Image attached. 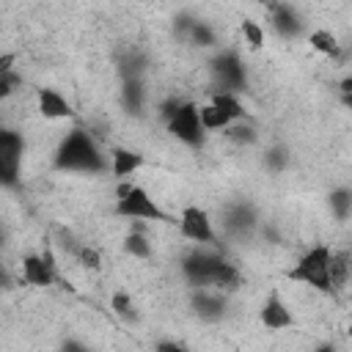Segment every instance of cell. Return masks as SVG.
Returning <instances> with one entry per match:
<instances>
[{
  "label": "cell",
  "mask_w": 352,
  "mask_h": 352,
  "mask_svg": "<svg viewBox=\"0 0 352 352\" xmlns=\"http://www.w3.org/2000/svg\"><path fill=\"white\" fill-rule=\"evenodd\" d=\"M107 165L110 162L102 154L94 135L80 126L66 132V138L58 143L55 157H52V168L63 173H102L107 170Z\"/></svg>",
  "instance_id": "obj_1"
},
{
  "label": "cell",
  "mask_w": 352,
  "mask_h": 352,
  "mask_svg": "<svg viewBox=\"0 0 352 352\" xmlns=\"http://www.w3.org/2000/svg\"><path fill=\"white\" fill-rule=\"evenodd\" d=\"M182 272L192 286H220V289H236L239 286V270L228 264L223 256L209 250H190L182 258Z\"/></svg>",
  "instance_id": "obj_2"
},
{
  "label": "cell",
  "mask_w": 352,
  "mask_h": 352,
  "mask_svg": "<svg viewBox=\"0 0 352 352\" xmlns=\"http://www.w3.org/2000/svg\"><path fill=\"white\" fill-rule=\"evenodd\" d=\"M124 182V179H121ZM118 217H126V220H143V223H176L151 195L148 190L132 184V182H124L118 184V201H116V209H113Z\"/></svg>",
  "instance_id": "obj_3"
},
{
  "label": "cell",
  "mask_w": 352,
  "mask_h": 352,
  "mask_svg": "<svg viewBox=\"0 0 352 352\" xmlns=\"http://www.w3.org/2000/svg\"><path fill=\"white\" fill-rule=\"evenodd\" d=\"M327 264H330V248L327 245H314L308 253L300 256V261L286 272L289 280H297V283H305L316 292H330V272H327Z\"/></svg>",
  "instance_id": "obj_4"
},
{
  "label": "cell",
  "mask_w": 352,
  "mask_h": 352,
  "mask_svg": "<svg viewBox=\"0 0 352 352\" xmlns=\"http://www.w3.org/2000/svg\"><path fill=\"white\" fill-rule=\"evenodd\" d=\"M25 160V138L16 129L0 126V187H16Z\"/></svg>",
  "instance_id": "obj_5"
},
{
  "label": "cell",
  "mask_w": 352,
  "mask_h": 352,
  "mask_svg": "<svg viewBox=\"0 0 352 352\" xmlns=\"http://www.w3.org/2000/svg\"><path fill=\"white\" fill-rule=\"evenodd\" d=\"M168 132L182 140L184 146L190 148H201L204 146V138H206V129L201 126V118H198V104L195 102H179L176 113L165 121Z\"/></svg>",
  "instance_id": "obj_6"
},
{
  "label": "cell",
  "mask_w": 352,
  "mask_h": 352,
  "mask_svg": "<svg viewBox=\"0 0 352 352\" xmlns=\"http://www.w3.org/2000/svg\"><path fill=\"white\" fill-rule=\"evenodd\" d=\"M209 66H212V74H214L220 91H231V94L245 91L248 77H245V66H242V60H239L236 52L223 50L220 55H214V58L209 60Z\"/></svg>",
  "instance_id": "obj_7"
},
{
  "label": "cell",
  "mask_w": 352,
  "mask_h": 352,
  "mask_svg": "<svg viewBox=\"0 0 352 352\" xmlns=\"http://www.w3.org/2000/svg\"><path fill=\"white\" fill-rule=\"evenodd\" d=\"M176 223H179V231H182L184 239L198 242V245H212L214 242V228H212V217H209L206 209L190 204V206L182 209Z\"/></svg>",
  "instance_id": "obj_8"
},
{
  "label": "cell",
  "mask_w": 352,
  "mask_h": 352,
  "mask_svg": "<svg viewBox=\"0 0 352 352\" xmlns=\"http://www.w3.org/2000/svg\"><path fill=\"white\" fill-rule=\"evenodd\" d=\"M22 280L30 283V286H52V283H58L60 278H58V264H55L52 253L50 250H44L41 256L28 253L22 258Z\"/></svg>",
  "instance_id": "obj_9"
},
{
  "label": "cell",
  "mask_w": 352,
  "mask_h": 352,
  "mask_svg": "<svg viewBox=\"0 0 352 352\" xmlns=\"http://www.w3.org/2000/svg\"><path fill=\"white\" fill-rule=\"evenodd\" d=\"M36 99H38V113L44 118H50V121H60V118H74L77 116L72 102L55 88H38Z\"/></svg>",
  "instance_id": "obj_10"
},
{
  "label": "cell",
  "mask_w": 352,
  "mask_h": 352,
  "mask_svg": "<svg viewBox=\"0 0 352 352\" xmlns=\"http://www.w3.org/2000/svg\"><path fill=\"white\" fill-rule=\"evenodd\" d=\"M261 324L267 327V330H286V327H292V322H294V316H292V311L286 308V302L272 292L267 300H264V305H261Z\"/></svg>",
  "instance_id": "obj_11"
},
{
  "label": "cell",
  "mask_w": 352,
  "mask_h": 352,
  "mask_svg": "<svg viewBox=\"0 0 352 352\" xmlns=\"http://www.w3.org/2000/svg\"><path fill=\"white\" fill-rule=\"evenodd\" d=\"M140 168H143V154H138L132 148H124V146L110 148V173L116 179H129Z\"/></svg>",
  "instance_id": "obj_12"
},
{
  "label": "cell",
  "mask_w": 352,
  "mask_h": 352,
  "mask_svg": "<svg viewBox=\"0 0 352 352\" xmlns=\"http://www.w3.org/2000/svg\"><path fill=\"white\" fill-rule=\"evenodd\" d=\"M121 104H124L126 113L143 116V104H146L143 77H124V82H121Z\"/></svg>",
  "instance_id": "obj_13"
},
{
  "label": "cell",
  "mask_w": 352,
  "mask_h": 352,
  "mask_svg": "<svg viewBox=\"0 0 352 352\" xmlns=\"http://www.w3.org/2000/svg\"><path fill=\"white\" fill-rule=\"evenodd\" d=\"M270 8H272V25H275V30H278L280 36L294 38V36L302 30L300 16L294 14V8H292V6H286V3H272Z\"/></svg>",
  "instance_id": "obj_14"
},
{
  "label": "cell",
  "mask_w": 352,
  "mask_h": 352,
  "mask_svg": "<svg viewBox=\"0 0 352 352\" xmlns=\"http://www.w3.org/2000/svg\"><path fill=\"white\" fill-rule=\"evenodd\" d=\"M223 226H226L231 234H248V231L256 226V212H253L248 204H234V206L226 209Z\"/></svg>",
  "instance_id": "obj_15"
},
{
  "label": "cell",
  "mask_w": 352,
  "mask_h": 352,
  "mask_svg": "<svg viewBox=\"0 0 352 352\" xmlns=\"http://www.w3.org/2000/svg\"><path fill=\"white\" fill-rule=\"evenodd\" d=\"M192 308H195V314L201 316V319H220L223 316V311H226V300L220 297V294H209V292H198V294H192Z\"/></svg>",
  "instance_id": "obj_16"
},
{
  "label": "cell",
  "mask_w": 352,
  "mask_h": 352,
  "mask_svg": "<svg viewBox=\"0 0 352 352\" xmlns=\"http://www.w3.org/2000/svg\"><path fill=\"white\" fill-rule=\"evenodd\" d=\"M327 272H330V292L344 289L349 280V253L346 250H330Z\"/></svg>",
  "instance_id": "obj_17"
},
{
  "label": "cell",
  "mask_w": 352,
  "mask_h": 352,
  "mask_svg": "<svg viewBox=\"0 0 352 352\" xmlns=\"http://www.w3.org/2000/svg\"><path fill=\"white\" fill-rule=\"evenodd\" d=\"M212 104H214L217 110H223L231 121L245 118V104H242V102H239V96H236V94H231V91H217V94L212 96Z\"/></svg>",
  "instance_id": "obj_18"
},
{
  "label": "cell",
  "mask_w": 352,
  "mask_h": 352,
  "mask_svg": "<svg viewBox=\"0 0 352 352\" xmlns=\"http://www.w3.org/2000/svg\"><path fill=\"white\" fill-rule=\"evenodd\" d=\"M198 118H201V126H204L206 132H223V129L231 124V118H228L223 110H217L212 102L198 107Z\"/></svg>",
  "instance_id": "obj_19"
},
{
  "label": "cell",
  "mask_w": 352,
  "mask_h": 352,
  "mask_svg": "<svg viewBox=\"0 0 352 352\" xmlns=\"http://www.w3.org/2000/svg\"><path fill=\"white\" fill-rule=\"evenodd\" d=\"M308 44H311L316 52H322V55H330V58H338V55H341V44H338V38H336L330 30H314V33L308 36Z\"/></svg>",
  "instance_id": "obj_20"
},
{
  "label": "cell",
  "mask_w": 352,
  "mask_h": 352,
  "mask_svg": "<svg viewBox=\"0 0 352 352\" xmlns=\"http://www.w3.org/2000/svg\"><path fill=\"white\" fill-rule=\"evenodd\" d=\"M223 132H226V138H228L231 143H239V146H250V143H256V138H258V132H256L245 118L231 121Z\"/></svg>",
  "instance_id": "obj_21"
},
{
  "label": "cell",
  "mask_w": 352,
  "mask_h": 352,
  "mask_svg": "<svg viewBox=\"0 0 352 352\" xmlns=\"http://www.w3.org/2000/svg\"><path fill=\"white\" fill-rule=\"evenodd\" d=\"M124 250L135 258H148L151 256V242L148 236L140 231V228H132L126 236H124Z\"/></svg>",
  "instance_id": "obj_22"
},
{
  "label": "cell",
  "mask_w": 352,
  "mask_h": 352,
  "mask_svg": "<svg viewBox=\"0 0 352 352\" xmlns=\"http://www.w3.org/2000/svg\"><path fill=\"white\" fill-rule=\"evenodd\" d=\"M146 55L140 52V50H129L121 60H118V72H121V77H143V72H146Z\"/></svg>",
  "instance_id": "obj_23"
},
{
  "label": "cell",
  "mask_w": 352,
  "mask_h": 352,
  "mask_svg": "<svg viewBox=\"0 0 352 352\" xmlns=\"http://www.w3.org/2000/svg\"><path fill=\"white\" fill-rule=\"evenodd\" d=\"M110 308H113V314H116L118 319H124V322H138L135 302H132V297H129L126 292H116L113 300H110Z\"/></svg>",
  "instance_id": "obj_24"
},
{
  "label": "cell",
  "mask_w": 352,
  "mask_h": 352,
  "mask_svg": "<svg viewBox=\"0 0 352 352\" xmlns=\"http://www.w3.org/2000/svg\"><path fill=\"white\" fill-rule=\"evenodd\" d=\"M187 41H192L195 47H214L217 44V36H214V30L206 22L195 19L192 28H190V33H187Z\"/></svg>",
  "instance_id": "obj_25"
},
{
  "label": "cell",
  "mask_w": 352,
  "mask_h": 352,
  "mask_svg": "<svg viewBox=\"0 0 352 352\" xmlns=\"http://www.w3.org/2000/svg\"><path fill=\"white\" fill-rule=\"evenodd\" d=\"M330 209L338 220H346L349 217V209H352V192L346 187H338L330 192Z\"/></svg>",
  "instance_id": "obj_26"
},
{
  "label": "cell",
  "mask_w": 352,
  "mask_h": 352,
  "mask_svg": "<svg viewBox=\"0 0 352 352\" xmlns=\"http://www.w3.org/2000/svg\"><path fill=\"white\" fill-rule=\"evenodd\" d=\"M242 38L248 41L250 50H261L264 47V28L256 19H242Z\"/></svg>",
  "instance_id": "obj_27"
},
{
  "label": "cell",
  "mask_w": 352,
  "mask_h": 352,
  "mask_svg": "<svg viewBox=\"0 0 352 352\" xmlns=\"http://www.w3.org/2000/svg\"><path fill=\"white\" fill-rule=\"evenodd\" d=\"M264 162H267V168L270 170H283L286 168V162H289V148L286 146H272L267 154H264Z\"/></svg>",
  "instance_id": "obj_28"
},
{
  "label": "cell",
  "mask_w": 352,
  "mask_h": 352,
  "mask_svg": "<svg viewBox=\"0 0 352 352\" xmlns=\"http://www.w3.org/2000/svg\"><path fill=\"white\" fill-rule=\"evenodd\" d=\"M74 256H77V258H80V264H82V267H88V270H99V267H102V258H99V253H96L91 245H77Z\"/></svg>",
  "instance_id": "obj_29"
},
{
  "label": "cell",
  "mask_w": 352,
  "mask_h": 352,
  "mask_svg": "<svg viewBox=\"0 0 352 352\" xmlns=\"http://www.w3.org/2000/svg\"><path fill=\"white\" fill-rule=\"evenodd\" d=\"M19 85H22V77H19L14 69H11V72H3V74H0V99L11 96Z\"/></svg>",
  "instance_id": "obj_30"
},
{
  "label": "cell",
  "mask_w": 352,
  "mask_h": 352,
  "mask_svg": "<svg viewBox=\"0 0 352 352\" xmlns=\"http://www.w3.org/2000/svg\"><path fill=\"white\" fill-rule=\"evenodd\" d=\"M179 102H182V99H176V96H170V99H165V102L160 104V116H162V118L168 121V118H170V116L176 113V107H179Z\"/></svg>",
  "instance_id": "obj_31"
},
{
  "label": "cell",
  "mask_w": 352,
  "mask_h": 352,
  "mask_svg": "<svg viewBox=\"0 0 352 352\" xmlns=\"http://www.w3.org/2000/svg\"><path fill=\"white\" fill-rule=\"evenodd\" d=\"M14 60H16V58H14L11 52L0 55V74H3V72H11V69H14Z\"/></svg>",
  "instance_id": "obj_32"
},
{
  "label": "cell",
  "mask_w": 352,
  "mask_h": 352,
  "mask_svg": "<svg viewBox=\"0 0 352 352\" xmlns=\"http://www.w3.org/2000/svg\"><path fill=\"white\" fill-rule=\"evenodd\" d=\"M157 349H160V352H179L182 346H179V344H170V341H162V344H157Z\"/></svg>",
  "instance_id": "obj_33"
}]
</instances>
